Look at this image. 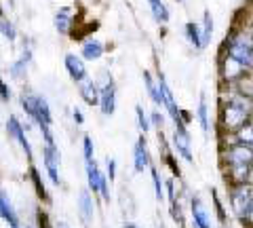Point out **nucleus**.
I'll return each mask as SVG.
<instances>
[{"instance_id": "6ab92c4d", "label": "nucleus", "mask_w": 253, "mask_h": 228, "mask_svg": "<svg viewBox=\"0 0 253 228\" xmlns=\"http://www.w3.org/2000/svg\"><path fill=\"white\" fill-rule=\"evenodd\" d=\"M78 209H81V218L84 220L86 224L93 220V214H95V209H93V199H91V194L89 190H83L81 194H78Z\"/></svg>"}, {"instance_id": "c85d7f7f", "label": "nucleus", "mask_w": 253, "mask_h": 228, "mask_svg": "<svg viewBox=\"0 0 253 228\" xmlns=\"http://www.w3.org/2000/svg\"><path fill=\"white\" fill-rule=\"evenodd\" d=\"M135 114H137V125H139V131H141V133H148L152 125H150V119H148V114L144 112V108H141V106H135Z\"/></svg>"}, {"instance_id": "f8f14e48", "label": "nucleus", "mask_w": 253, "mask_h": 228, "mask_svg": "<svg viewBox=\"0 0 253 228\" xmlns=\"http://www.w3.org/2000/svg\"><path fill=\"white\" fill-rule=\"evenodd\" d=\"M32 46L30 45H23V51L21 55L15 61H11V66H9V74L11 78H15V81H21V78H26L28 74V68L32 64Z\"/></svg>"}, {"instance_id": "473e14b6", "label": "nucleus", "mask_w": 253, "mask_h": 228, "mask_svg": "<svg viewBox=\"0 0 253 228\" xmlns=\"http://www.w3.org/2000/svg\"><path fill=\"white\" fill-rule=\"evenodd\" d=\"M150 125L156 129H163V125H165V116L161 112H152V116H150Z\"/></svg>"}, {"instance_id": "a211bd4d", "label": "nucleus", "mask_w": 253, "mask_h": 228, "mask_svg": "<svg viewBox=\"0 0 253 228\" xmlns=\"http://www.w3.org/2000/svg\"><path fill=\"white\" fill-rule=\"evenodd\" d=\"M0 218L9 224V228H21L19 218L13 209V203L9 201V196H6L4 192H0Z\"/></svg>"}, {"instance_id": "20e7f679", "label": "nucleus", "mask_w": 253, "mask_h": 228, "mask_svg": "<svg viewBox=\"0 0 253 228\" xmlns=\"http://www.w3.org/2000/svg\"><path fill=\"white\" fill-rule=\"evenodd\" d=\"M226 161H228V165H230V171H232L234 180H236L239 184H243L245 178H247L249 165L253 163V148L241 144V141H236L234 146L228 148Z\"/></svg>"}, {"instance_id": "cd10ccee", "label": "nucleus", "mask_w": 253, "mask_h": 228, "mask_svg": "<svg viewBox=\"0 0 253 228\" xmlns=\"http://www.w3.org/2000/svg\"><path fill=\"white\" fill-rule=\"evenodd\" d=\"M150 174H152V182H154V194H156V201H163L165 199V188H163V180L158 176V171L152 163H150Z\"/></svg>"}, {"instance_id": "4c0bfd02", "label": "nucleus", "mask_w": 253, "mask_h": 228, "mask_svg": "<svg viewBox=\"0 0 253 228\" xmlns=\"http://www.w3.org/2000/svg\"><path fill=\"white\" fill-rule=\"evenodd\" d=\"M125 228H139V226H137V224H133V222H126Z\"/></svg>"}, {"instance_id": "f704fd0d", "label": "nucleus", "mask_w": 253, "mask_h": 228, "mask_svg": "<svg viewBox=\"0 0 253 228\" xmlns=\"http://www.w3.org/2000/svg\"><path fill=\"white\" fill-rule=\"evenodd\" d=\"M241 220H245V222H249L251 226H253V201L249 203V207H247V211L243 214V218Z\"/></svg>"}, {"instance_id": "aec40b11", "label": "nucleus", "mask_w": 253, "mask_h": 228, "mask_svg": "<svg viewBox=\"0 0 253 228\" xmlns=\"http://www.w3.org/2000/svg\"><path fill=\"white\" fill-rule=\"evenodd\" d=\"M150 4V13H152V17L156 23H167L169 21V9L167 4H165V0H148Z\"/></svg>"}, {"instance_id": "423d86ee", "label": "nucleus", "mask_w": 253, "mask_h": 228, "mask_svg": "<svg viewBox=\"0 0 253 228\" xmlns=\"http://www.w3.org/2000/svg\"><path fill=\"white\" fill-rule=\"evenodd\" d=\"M86 184H89V190L99 192L101 199L106 203L110 201V188H108V176H104L99 171V167L95 165V161L86 163Z\"/></svg>"}, {"instance_id": "1a4fd4ad", "label": "nucleus", "mask_w": 253, "mask_h": 228, "mask_svg": "<svg viewBox=\"0 0 253 228\" xmlns=\"http://www.w3.org/2000/svg\"><path fill=\"white\" fill-rule=\"evenodd\" d=\"M173 148H175L177 154L181 156V159H186L188 163L194 161V156H192V141H190V133L186 131L184 125H179V127H175V131H173Z\"/></svg>"}, {"instance_id": "2f4dec72", "label": "nucleus", "mask_w": 253, "mask_h": 228, "mask_svg": "<svg viewBox=\"0 0 253 228\" xmlns=\"http://www.w3.org/2000/svg\"><path fill=\"white\" fill-rule=\"evenodd\" d=\"M0 99H2V101H11V89H9V85L4 83L2 76H0Z\"/></svg>"}, {"instance_id": "ddd939ff", "label": "nucleus", "mask_w": 253, "mask_h": 228, "mask_svg": "<svg viewBox=\"0 0 253 228\" xmlns=\"http://www.w3.org/2000/svg\"><path fill=\"white\" fill-rule=\"evenodd\" d=\"M150 152H148V144H146V137L141 136L137 139L135 148H133V167H135L137 174H141V171H146L150 167Z\"/></svg>"}, {"instance_id": "412c9836", "label": "nucleus", "mask_w": 253, "mask_h": 228, "mask_svg": "<svg viewBox=\"0 0 253 228\" xmlns=\"http://www.w3.org/2000/svg\"><path fill=\"white\" fill-rule=\"evenodd\" d=\"M144 83H146V89H148V95H150V99L154 101V106H158V108H163V95H161V91H158V85H156V81L152 78V74L150 72H144Z\"/></svg>"}, {"instance_id": "4468645a", "label": "nucleus", "mask_w": 253, "mask_h": 228, "mask_svg": "<svg viewBox=\"0 0 253 228\" xmlns=\"http://www.w3.org/2000/svg\"><path fill=\"white\" fill-rule=\"evenodd\" d=\"M106 53V45L99 41V38H86L83 43V49H81V57L84 61H97L104 57Z\"/></svg>"}, {"instance_id": "9d476101", "label": "nucleus", "mask_w": 253, "mask_h": 228, "mask_svg": "<svg viewBox=\"0 0 253 228\" xmlns=\"http://www.w3.org/2000/svg\"><path fill=\"white\" fill-rule=\"evenodd\" d=\"M251 201H253L251 188L245 186V182H243V184H236L234 190H232V194H230V203H232V209L236 211V216L243 218V214L247 211V207H249Z\"/></svg>"}, {"instance_id": "a878e982", "label": "nucleus", "mask_w": 253, "mask_h": 228, "mask_svg": "<svg viewBox=\"0 0 253 228\" xmlns=\"http://www.w3.org/2000/svg\"><path fill=\"white\" fill-rule=\"evenodd\" d=\"M236 141L253 148V123H245L243 127L236 131Z\"/></svg>"}, {"instance_id": "c756f323", "label": "nucleus", "mask_w": 253, "mask_h": 228, "mask_svg": "<svg viewBox=\"0 0 253 228\" xmlns=\"http://www.w3.org/2000/svg\"><path fill=\"white\" fill-rule=\"evenodd\" d=\"M83 152H84V161H86V163L93 161V156H95V146H93V139H91L89 136L83 137Z\"/></svg>"}, {"instance_id": "c9c22d12", "label": "nucleus", "mask_w": 253, "mask_h": 228, "mask_svg": "<svg viewBox=\"0 0 253 228\" xmlns=\"http://www.w3.org/2000/svg\"><path fill=\"white\" fill-rule=\"evenodd\" d=\"M72 116H74V123H76V125H83V123H84V114L81 112V108H74V110H72Z\"/></svg>"}, {"instance_id": "ea45409f", "label": "nucleus", "mask_w": 253, "mask_h": 228, "mask_svg": "<svg viewBox=\"0 0 253 228\" xmlns=\"http://www.w3.org/2000/svg\"><path fill=\"white\" fill-rule=\"evenodd\" d=\"M251 36H253V32H251Z\"/></svg>"}, {"instance_id": "72a5a7b5", "label": "nucleus", "mask_w": 253, "mask_h": 228, "mask_svg": "<svg viewBox=\"0 0 253 228\" xmlns=\"http://www.w3.org/2000/svg\"><path fill=\"white\" fill-rule=\"evenodd\" d=\"M106 169H108V176H110V182H112V180L116 178V161L114 159H106Z\"/></svg>"}, {"instance_id": "bb28decb", "label": "nucleus", "mask_w": 253, "mask_h": 228, "mask_svg": "<svg viewBox=\"0 0 253 228\" xmlns=\"http://www.w3.org/2000/svg\"><path fill=\"white\" fill-rule=\"evenodd\" d=\"M30 178H32V182H34V188H36V194L41 196L42 201H49V194H46L44 190V184H42V178H41V171H38L36 167H32L30 169Z\"/></svg>"}, {"instance_id": "dca6fc26", "label": "nucleus", "mask_w": 253, "mask_h": 228, "mask_svg": "<svg viewBox=\"0 0 253 228\" xmlns=\"http://www.w3.org/2000/svg\"><path fill=\"white\" fill-rule=\"evenodd\" d=\"M53 23H55V30H57L59 34H70V30L74 26V15H72V9L70 6H61V9L55 13L53 17Z\"/></svg>"}, {"instance_id": "39448f33", "label": "nucleus", "mask_w": 253, "mask_h": 228, "mask_svg": "<svg viewBox=\"0 0 253 228\" xmlns=\"http://www.w3.org/2000/svg\"><path fill=\"white\" fill-rule=\"evenodd\" d=\"M99 110L104 116H112L116 112V85L112 76H104V81L99 85Z\"/></svg>"}, {"instance_id": "393cba45", "label": "nucleus", "mask_w": 253, "mask_h": 228, "mask_svg": "<svg viewBox=\"0 0 253 228\" xmlns=\"http://www.w3.org/2000/svg\"><path fill=\"white\" fill-rule=\"evenodd\" d=\"M211 36H213V15H211V11H205L203 13V30H201L203 49L211 43Z\"/></svg>"}, {"instance_id": "f257e3e1", "label": "nucleus", "mask_w": 253, "mask_h": 228, "mask_svg": "<svg viewBox=\"0 0 253 228\" xmlns=\"http://www.w3.org/2000/svg\"><path fill=\"white\" fill-rule=\"evenodd\" d=\"M21 110L26 112L32 121H34L38 127L42 131V137H44V144H55V137L51 133V125H53V116H51V108H49V101H46L42 95L38 93H32L26 91L21 93Z\"/></svg>"}, {"instance_id": "6e6552de", "label": "nucleus", "mask_w": 253, "mask_h": 228, "mask_svg": "<svg viewBox=\"0 0 253 228\" xmlns=\"http://www.w3.org/2000/svg\"><path fill=\"white\" fill-rule=\"evenodd\" d=\"M6 133H9L11 139H15V141H17V144L21 146V150L26 152V159L32 161L34 152H32V146H30V141H28L26 127L21 125V121L17 119V116H9V119H6Z\"/></svg>"}, {"instance_id": "e433bc0d", "label": "nucleus", "mask_w": 253, "mask_h": 228, "mask_svg": "<svg viewBox=\"0 0 253 228\" xmlns=\"http://www.w3.org/2000/svg\"><path fill=\"white\" fill-rule=\"evenodd\" d=\"M245 182H247V184H253V163L249 165V169H247V178H245Z\"/></svg>"}, {"instance_id": "b1692460", "label": "nucleus", "mask_w": 253, "mask_h": 228, "mask_svg": "<svg viewBox=\"0 0 253 228\" xmlns=\"http://www.w3.org/2000/svg\"><path fill=\"white\" fill-rule=\"evenodd\" d=\"M196 119L201 123L203 133H209V108H207V97L205 95H201L199 108H196Z\"/></svg>"}, {"instance_id": "5701e85b", "label": "nucleus", "mask_w": 253, "mask_h": 228, "mask_svg": "<svg viewBox=\"0 0 253 228\" xmlns=\"http://www.w3.org/2000/svg\"><path fill=\"white\" fill-rule=\"evenodd\" d=\"M0 34H2L9 43H15L17 41V28H15V23L11 19H6V15L2 13L0 15Z\"/></svg>"}, {"instance_id": "9b49d317", "label": "nucleus", "mask_w": 253, "mask_h": 228, "mask_svg": "<svg viewBox=\"0 0 253 228\" xmlns=\"http://www.w3.org/2000/svg\"><path fill=\"white\" fill-rule=\"evenodd\" d=\"M63 66H66L70 78H72L76 85L89 76L86 66H84V59L81 57V55H76V53H66V57H63Z\"/></svg>"}, {"instance_id": "4be33fe9", "label": "nucleus", "mask_w": 253, "mask_h": 228, "mask_svg": "<svg viewBox=\"0 0 253 228\" xmlns=\"http://www.w3.org/2000/svg\"><path fill=\"white\" fill-rule=\"evenodd\" d=\"M184 34L188 38V43L194 46V49H203V38H201V28L196 26L194 21H188L184 26Z\"/></svg>"}, {"instance_id": "7c9ffc66", "label": "nucleus", "mask_w": 253, "mask_h": 228, "mask_svg": "<svg viewBox=\"0 0 253 228\" xmlns=\"http://www.w3.org/2000/svg\"><path fill=\"white\" fill-rule=\"evenodd\" d=\"M211 192H213V203H215V211H217V218H219V222L226 226V222H228V220H226V211H224V207H221V203H219V196L215 194V190H211Z\"/></svg>"}, {"instance_id": "58836bf2", "label": "nucleus", "mask_w": 253, "mask_h": 228, "mask_svg": "<svg viewBox=\"0 0 253 228\" xmlns=\"http://www.w3.org/2000/svg\"><path fill=\"white\" fill-rule=\"evenodd\" d=\"M177 2H184V0H177Z\"/></svg>"}, {"instance_id": "f03ea898", "label": "nucleus", "mask_w": 253, "mask_h": 228, "mask_svg": "<svg viewBox=\"0 0 253 228\" xmlns=\"http://www.w3.org/2000/svg\"><path fill=\"white\" fill-rule=\"evenodd\" d=\"M251 114H253L251 99L239 95V93H232L226 99L224 108H221V123H224V127L228 131H239L245 123H249Z\"/></svg>"}, {"instance_id": "2eb2a0df", "label": "nucleus", "mask_w": 253, "mask_h": 228, "mask_svg": "<svg viewBox=\"0 0 253 228\" xmlns=\"http://www.w3.org/2000/svg\"><path fill=\"white\" fill-rule=\"evenodd\" d=\"M78 93H81V97H83V101L86 106H97L99 104V85L95 81H91L89 76L78 83Z\"/></svg>"}, {"instance_id": "0eeeda50", "label": "nucleus", "mask_w": 253, "mask_h": 228, "mask_svg": "<svg viewBox=\"0 0 253 228\" xmlns=\"http://www.w3.org/2000/svg\"><path fill=\"white\" fill-rule=\"evenodd\" d=\"M42 159H44V169L49 174V180L59 186L61 180H59V163H61V154H59V148L57 144H44L42 148Z\"/></svg>"}, {"instance_id": "7ed1b4c3", "label": "nucleus", "mask_w": 253, "mask_h": 228, "mask_svg": "<svg viewBox=\"0 0 253 228\" xmlns=\"http://www.w3.org/2000/svg\"><path fill=\"white\" fill-rule=\"evenodd\" d=\"M226 57L232 59L243 70H251L253 68V36L243 32L232 34L226 45Z\"/></svg>"}, {"instance_id": "f3484780", "label": "nucleus", "mask_w": 253, "mask_h": 228, "mask_svg": "<svg viewBox=\"0 0 253 228\" xmlns=\"http://www.w3.org/2000/svg\"><path fill=\"white\" fill-rule=\"evenodd\" d=\"M190 214H192V220H194L196 228H211L209 214H207V209H205V205L201 203L199 196H194L192 203H190Z\"/></svg>"}]
</instances>
